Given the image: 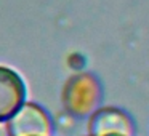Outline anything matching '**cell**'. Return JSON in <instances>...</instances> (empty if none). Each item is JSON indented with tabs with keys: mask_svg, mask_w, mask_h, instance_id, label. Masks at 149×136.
Instances as JSON below:
<instances>
[{
	"mask_svg": "<svg viewBox=\"0 0 149 136\" xmlns=\"http://www.w3.org/2000/svg\"><path fill=\"white\" fill-rule=\"evenodd\" d=\"M26 103V85L19 74L0 66V123H5Z\"/></svg>",
	"mask_w": 149,
	"mask_h": 136,
	"instance_id": "cell-4",
	"label": "cell"
},
{
	"mask_svg": "<svg viewBox=\"0 0 149 136\" xmlns=\"http://www.w3.org/2000/svg\"><path fill=\"white\" fill-rule=\"evenodd\" d=\"M0 136H8V131H7L5 123H0Z\"/></svg>",
	"mask_w": 149,
	"mask_h": 136,
	"instance_id": "cell-5",
	"label": "cell"
},
{
	"mask_svg": "<svg viewBox=\"0 0 149 136\" xmlns=\"http://www.w3.org/2000/svg\"><path fill=\"white\" fill-rule=\"evenodd\" d=\"M104 136H132V135H122V133H111V135H104Z\"/></svg>",
	"mask_w": 149,
	"mask_h": 136,
	"instance_id": "cell-6",
	"label": "cell"
},
{
	"mask_svg": "<svg viewBox=\"0 0 149 136\" xmlns=\"http://www.w3.org/2000/svg\"><path fill=\"white\" fill-rule=\"evenodd\" d=\"M101 91L91 75H75L66 83L63 101L74 117H87L96 110Z\"/></svg>",
	"mask_w": 149,
	"mask_h": 136,
	"instance_id": "cell-1",
	"label": "cell"
},
{
	"mask_svg": "<svg viewBox=\"0 0 149 136\" xmlns=\"http://www.w3.org/2000/svg\"><path fill=\"white\" fill-rule=\"evenodd\" d=\"M111 133L133 136L135 125L130 115L117 107H101L93 110L88 120V136H104Z\"/></svg>",
	"mask_w": 149,
	"mask_h": 136,
	"instance_id": "cell-3",
	"label": "cell"
},
{
	"mask_svg": "<svg viewBox=\"0 0 149 136\" xmlns=\"http://www.w3.org/2000/svg\"><path fill=\"white\" fill-rule=\"evenodd\" d=\"M8 136H52L53 123L48 112L34 103H24L5 122Z\"/></svg>",
	"mask_w": 149,
	"mask_h": 136,
	"instance_id": "cell-2",
	"label": "cell"
},
{
	"mask_svg": "<svg viewBox=\"0 0 149 136\" xmlns=\"http://www.w3.org/2000/svg\"><path fill=\"white\" fill-rule=\"evenodd\" d=\"M87 136H88V135H87Z\"/></svg>",
	"mask_w": 149,
	"mask_h": 136,
	"instance_id": "cell-7",
	"label": "cell"
}]
</instances>
